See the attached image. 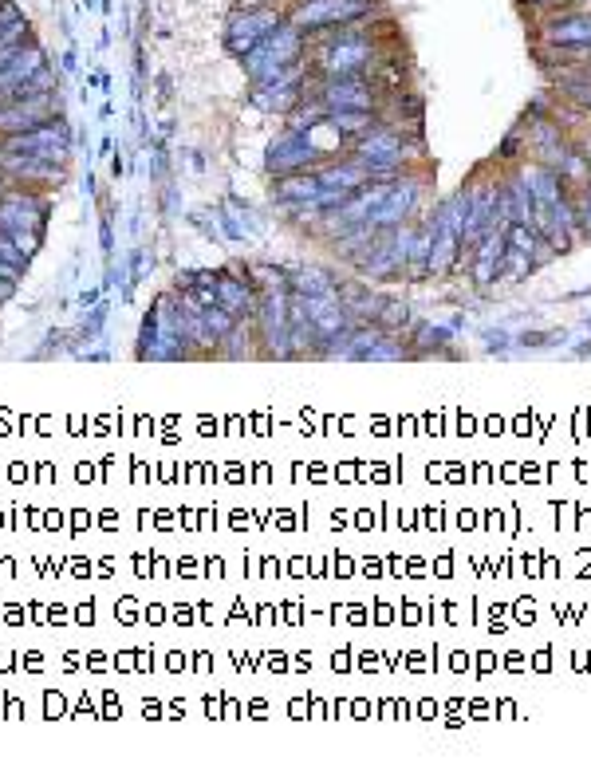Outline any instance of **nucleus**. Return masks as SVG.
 Returning a JSON list of instances; mask_svg holds the SVG:
<instances>
[{"label":"nucleus","instance_id":"obj_1","mask_svg":"<svg viewBox=\"0 0 591 772\" xmlns=\"http://www.w3.org/2000/svg\"><path fill=\"white\" fill-rule=\"evenodd\" d=\"M367 24L371 20L335 28L331 40L308 48V67L316 75H367L371 67L383 60V44L367 32Z\"/></svg>","mask_w":591,"mask_h":772},{"label":"nucleus","instance_id":"obj_2","mask_svg":"<svg viewBox=\"0 0 591 772\" xmlns=\"http://www.w3.org/2000/svg\"><path fill=\"white\" fill-rule=\"evenodd\" d=\"M138 359L142 363H182V359H194L190 343L182 339L178 331V296L174 288L162 292L154 300V308L142 316L138 327Z\"/></svg>","mask_w":591,"mask_h":772},{"label":"nucleus","instance_id":"obj_3","mask_svg":"<svg viewBox=\"0 0 591 772\" xmlns=\"http://www.w3.org/2000/svg\"><path fill=\"white\" fill-rule=\"evenodd\" d=\"M300 60H308V36L292 20H284L272 36H264L253 52L241 56V67L253 83H261V79H272V75H280L284 67L300 64Z\"/></svg>","mask_w":591,"mask_h":772},{"label":"nucleus","instance_id":"obj_4","mask_svg":"<svg viewBox=\"0 0 591 772\" xmlns=\"http://www.w3.org/2000/svg\"><path fill=\"white\" fill-rule=\"evenodd\" d=\"M461 217H465V190H454L434 209V253H430V280L454 276L461 264Z\"/></svg>","mask_w":591,"mask_h":772},{"label":"nucleus","instance_id":"obj_5","mask_svg":"<svg viewBox=\"0 0 591 772\" xmlns=\"http://www.w3.org/2000/svg\"><path fill=\"white\" fill-rule=\"evenodd\" d=\"M288 20V12L280 4H237L225 20V52L229 56H245L261 44L264 36H272L280 24Z\"/></svg>","mask_w":591,"mask_h":772},{"label":"nucleus","instance_id":"obj_6","mask_svg":"<svg viewBox=\"0 0 591 772\" xmlns=\"http://www.w3.org/2000/svg\"><path fill=\"white\" fill-rule=\"evenodd\" d=\"M308 75H312L308 60L284 67L280 75H272V79H261V83H253V87H249V103H253L261 115L288 119V115H292V111L304 103V95H308Z\"/></svg>","mask_w":591,"mask_h":772},{"label":"nucleus","instance_id":"obj_7","mask_svg":"<svg viewBox=\"0 0 591 772\" xmlns=\"http://www.w3.org/2000/svg\"><path fill=\"white\" fill-rule=\"evenodd\" d=\"M312 95H320L328 111H379L387 99L371 75H316V71Z\"/></svg>","mask_w":591,"mask_h":772},{"label":"nucleus","instance_id":"obj_8","mask_svg":"<svg viewBox=\"0 0 591 772\" xmlns=\"http://www.w3.org/2000/svg\"><path fill=\"white\" fill-rule=\"evenodd\" d=\"M379 12V0H296L288 8V20L308 36L316 28H339V24H359Z\"/></svg>","mask_w":591,"mask_h":772},{"label":"nucleus","instance_id":"obj_9","mask_svg":"<svg viewBox=\"0 0 591 772\" xmlns=\"http://www.w3.org/2000/svg\"><path fill=\"white\" fill-rule=\"evenodd\" d=\"M324 158L312 142L308 130H296V127H284L264 150V170L272 178H284V174H300V170H320Z\"/></svg>","mask_w":591,"mask_h":772},{"label":"nucleus","instance_id":"obj_10","mask_svg":"<svg viewBox=\"0 0 591 772\" xmlns=\"http://www.w3.org/2000/svg\"><path fill=\"white\" fill-rule=\"evenodd\" d=\"M0 150L4 154H28V158H44V162H60L67 166L71 158V127L64 119H52L36 130H20V134H8L0 138Z\"/></svg>","mask_w":591,"mask_h":772},{"label":"nucleus","instance_id":"obj_11","mask_svg":"<svg viewBox=\"0 0 591 772\" xmlns=\"http://www.w3.org/2000/svg\"><path fill=\"white\" fill-rule=\"evenodd\" d=\"M52 119H64V95L60 91H40V95L0 103V138L20 134V130H36Z\"/></svg>","mask_w":591,"mask_h":772},{"label":"nucleus","instance_id":"obj_12","mask_svg":"<svg viewBox=\"0 0 591 772\" xmlns=\"http://www.w3.org/2000/svg\"><path fill=\"white\" fill-rule=\"evenodd\" d=\"M422 170H426V166L406 170V174H398V178H394L387 197H383V205H379V209H375V217H371V225H375V229H394V225H402V221H414V217H418V209H422Z\"/></svg>","mask_w":591,"mask_h":772},{"label":"nucleus","instance_id":"obj_13","mask_svg":"<svg viewBox=\"0 0 591 772\" xmlns=\"http://www.w3.org/2000/svg\"><path fill=\"white\" fill-rule=\"evenodd\" d=\"M532 44H591V12L568 4V8L540 16Z\"/></svg>","mask_w":591,"mask_h":772},{"label":"nucleus","instance_id":"obj_14","mask_svg":"<svg viewBox=\"0 0 591 772\" xmlns=\"http://www.w3.org/2000/svg\"><path fill=\"white\" fill-rule=\"evenodd\" d=\"M217 304L229 308L237 320H257L261 292H257V284L249 280V268H241V264L221 268V276H217Z\"/></svg>","mask_w":591,"mask_h":772},{"label":"nucleus","instance_id":"obj_15","mask_svg":"<svg viewBox=\"0 0 591 772\" xmlns=\"http://www.w3.org/2000/svg\"><path fill=\"white\" fill-rule=\"evenodd\" d=\"M48 225V197L32 190H8L0 193V229H40Z\"/></svg>","mask_w":591,"mask_h":772},{"label":"nucleus","instance_id":"obj_16","mask_svg":"<svg viewBox=\"0 0 591 772\" xmlns=\"http://www.w3.org/2000/svg\"><path fill=\"white\" fill-rule=\"evenodd\" d=\"M505 249H509V237H505V225H497V229H489L473 249H469V280H473V288H489L497 276H501V260H505Z\"/></svg>","mask_w":591,"mask_h":772},{"label":"nucleus","instance_id":"obj_17","mask_svg":"<svg viewBox=\"0 0 591 772\" xmlns=\"http://www.w3.org/2000/svg\"><path fill=\"white\" fill-rule=\"evenodd\" d=\"M0 174L8 182H36V186H56V190L67 182V166L28 158V154H0Z\"/></svg>","mask_w":591,"mask_h":772},{"label":"nucleus","instance_id":"obj_18","mask_svg":"<svg viewBox=\"0 0 591 772\" xmlns=\"http://www.w3.org/2000/svg\"><path fill=\"white\" fill-rule=\"evenodd\" d=\"M430 253H434V213H418V229H414V241H410V253H406V268H402V280H430Z\"/></svg>","mask_w":591,"mask_h":772},{"label":"nucleus","instance_id":"obj_19","mask_svg":"<svg viewBox=\"0 0 591 772\" xmlns=\"http://www.w3.org/2000/svg\"><path fill=\"white\" fill-rule=\"evenodd\" d=\"M320 190H324L320 170H300V174L272 178V201H276V205H304V201H316Z\"/></svg>","mask_w":591,"mask_h":772},{"label":"nucleus","instance_id":"obj_20","mask_svg":"<svg viewBox=\"0 0 591 772\" xmlns=\"http://www.w3.org/2000/svg\"><path fill=\"white\" fill-rule=\"evenodd\" d=\"M288 284H292V292H300V296H331V292H339V280L331 276L328 268H320V264H296V268H288Z\"/></svg>","mask_w":591,"mask_h":772},{"label":"nucleus","instance_id":"obj_21","mask_svg":"<svg viewBox=\"0 0 591 772\" xmlns=\"http://www.w3.org/2000/svg\"><path fill=\"white\" fill-rule=\"evenodd\" d=\"M450 343H454V327H442V323H418L414 335H410L414 359H422V355H446Z\"/></svg>","mask_w":591,"mask_h":772},{"label":"nucleus","instance_id":"obj_22","mask_svg":"<svg viewBox=\"0 0 591 772\" xmlns=\"http://www.w3.org/2000/svg\"><path fill=\"white\" fill-rule=\"evenodd\" d=\"M328 123L339 130L343 138L355 142V138H363L367 130L379 127V111H328Z\"/></svg>","mask_w":591,"mask_h":772},{"label":"nucleus","instance_id":"obj_23","mask_svg":"<svg viewBox=\"0 0 591 772\" xmlns=\"http://www.w3.org/2000/svg\"><path fill=\"white\" fill-rule=\"evenodd\" d=\"M249 268V280L257 284V292H292V284H288V268H280V264H264V260H257V264H245Z\"/></svg>","mask_w":591,"mask_h":772},{"label":"nucleus","instance_id":"obj_24","mask_svg":"<svg viewBox=\"0 0 591 772\" xmlns=\"http://www.w3.org/2000/svg\"><path fill=\"white\" fill-rule=\"evenodd\" d=\"M540 264L528 257V253H517V249H505V260H501V276L505 280H513V284H521V280H528L532 272H536Z\"/></svg>","mask_w":591,"mask_h":772},{"label":"nucleus","instance_id":"obj_25","mask_svg":"<svg viewBox=\"0 0 591 772\" xmlns=\"http://www.w3.org/2000/svg\"><path fill=\"white\" fill-rule=\"evenodd\" d=\"M201 316H205V327H209V335L217 339V347H221V339H225V335H233V327L241 323V320H237V316H233V312H229V308H221V304H213V308H205Z\"/></svg>","mask_w":591,"mask_h":772},{"label":"nucleus","instance_id":"obj_26","mask_svg":"<svg viewBox=\"0 0 591 772\" xmlns=\"http://www.w3.org/2000/svg\"><path fill=\"white\" fill-rule=\"evenodd\" d=\"M4 233H8V229H4ZM8 237L20 245V253H24V257H36V253H40V245H44V233H40V229H12Z\"/></svg>","mask_w":591,"mask_h":772},{"label":"nucleus","instance_id":"obj_27","mask_svg":"<svg viewBox=\"0 0 591 772\" xmlns=\"http://www.w3.org/2000/svg\"><path fill=\"white\" fill-rule=\"evenodd\" d=\"M564 339H568L564 331H525L517 343L528 347V351H540V347H552V343H564Z\"/></svg>","mask_w":591,"mask_h":772},{"label":"nucleus","instance_id":"obj_28","mask_svg":"<svg viewBox=\"0 0 591 772\" xmlns=\"http://www.w3.org/2000/svg\"><path fill=\"white\" fill-rule=\"evenodd\" d=\"M0 260H8V264H16L20 272H24L28 264H32V257H24V253H20V245H16V241H12V237H8L4 229H0Z\"/></svg>","mask_w":591,"mask_h":772},{"label":"nucleus","instance_id":"obj_29","mask_svg":"<svg viewBox=\"0 0 591 772\" xmlns=\"http://www.w3.org/2000/svg\"><path fill=\"white\" fill-rule=\"evenodd\" d=\"M517 4H521V12H528L532 20H540V16L556 12V8H568L572 0H517Z\"/></svg>","mask_w":591,"mask_h":772},{"label":"nucleus","instance_id":"obj_30","mask_svg":"<svg viewBox=\"0 0 591 772\" xmlns=\"http://www.w3.org/2000/svg\"><path fill=\"white\" fill-rule=\"evenodd\" d=\"M576 205H580V241H591V197L576 190Z\"/></svg>","mask_w":591,"mask_h":772},{"label":"nucleus","instance_id":"obj_31","mask_svg":"<svg viewBox=\"0 0 591 772\" xmlns=\"http://www.w3.org/2000/svg\"><path fill=\"white\" fill-rule=\"evenodd\" d=\"M103 320H107V304H95V312H91V320L83 323V335H87V339H95V335L103 331Z\"/></svg>","mask_w":591,"mask_h":772},{"label":"nucleus","instance_id":"obj_32","mask_svg":"<svg viewBox=\"0 0 591 772\" xmlns=\"http://www.w3.org/2000/svg\"><path fill=\"white\" fill-rule=\"evenodd\" d=\"M485 339H489V351H509V335L505 331H489Z\"/></svg>","mask_w":591,"mask_h":772},{"label":"nucleus","instance_id":"obj_33","mask_svg":"<svg viewBox=\"0 0 591 772\" xmlns=\"http://www.w3.org/2000/svg\"><path fill=\"white\" fill-rule=\"evenodd\" d=\"M103 253H115V233H111V221H103Z\"/></svg>","mask_w":591,"mask_h":772},{"label":"nucleus","instance_id":"obj_34","mask_svg":"<svg viewBox=\"0 0 591 772\" xmlns=\"http://www.w3.org/2000/svg\"><path fill=\"white\" fill-rule=\"evenodd\" d=\"M79 304H83V308H95V304H99V288H91V292H83V296H79Z\"/></svg>","mask_w":591,"mask_h":772},{"label":"nucleus","instance_id":"obj_35","mask_svg":"<svg viewBox=\"0 0 591 772\" xmlns=\"http://www.w3.org/2000/svg\"><path fill=\"white\" fill-rule=\"evenodd\" d=\"M4 190H8V178H4V174H0V193H4Z\"/></svg>","mask_w":591,"mask_h":772}]
</instances>
